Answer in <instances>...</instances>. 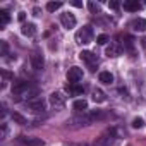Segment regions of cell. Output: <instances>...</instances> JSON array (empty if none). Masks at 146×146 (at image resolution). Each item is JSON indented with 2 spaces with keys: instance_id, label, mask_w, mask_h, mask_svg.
Wrapping results in <instances>:
<instances>
[{
  "instance_id": "obj_3",
  "label": "cell",
  "mask_w": 146,
  "mask_h": 146,
  "mask_svg": "<svg viewBox=\"0 0 146 146\" xmlns=\"http://www.w3.org/2000/svg\"><path fill=\"white\" fill-rule=\"evenodd\" d=\"M65 96H64V93H60V91H53L52 95H50V98H48V102H50V107L52 108H55V110H60V108H64L65 107Z\"/></svg>"
},
{
  "instance_id": "obj_12",
  "label": "cell",
  "mask_w": 146,
  "mask_h": 146,
  "mask_svg": "<svg viewBox=\"0 0 146 146\" xmlns=\"http://www.w3.org/2000/svg\"><path fill=\"white\" fill-rule=\"evenodd\" d=\"M19 143L26 146H43V139H35V137H26V136H19Z\"/></svg>"
},
{
  "instance_id": "obj_20",
  "label": "cell",
  "mask_w": 146,
  "mask_h": 146,
  "mask_svg": "<svg viewBox=\"0 0 146 146\" xmlns=\"http://www.w3.org/2000/svg\"><path fill=\"white\" fill-rule=\"evenodd\" d=\"M62 7V2H48L46 4V11L48 12H55V11H58Z\"/></svg>"
},
{
  "instance_id": "obj_18",
  "label": "cell",
  "mask_w": 146,
  "mask_h": 146,
  "mask_svg": "<svg viewBox=\"0 0 146 146\" xmlns=\"http://www.w3.org/2000/svg\"><path fill=\"white\" fill-rule=\"evenodd\" d=\"M9 21H11V16H9V12L2 9V11H0V28L4 29V28L9 24Z\"/></svg>"
},
{
  "instance_id": "obj_30",
  "label": "cell",
  "mask_w": 146,
  "mask_h": 146,
  "mask_svg": "<svg viewBox=\"0 0 146 146\" xmlns=\"http://www.w3.org/2000/svg\"><path fill=\"white\" fill-rule=\"evenodd\" d=\"M72 5H74V7H83V4H81V2H72Z\"/></svg>"
},
{
  "instance_id": "obj_1",
  "label": "cell",
  "mask_w": 146,
  "mask_h": 146,
  "mask_svg": "<svg viewBox=\"0 0 146 146\" xmlns=\"http://www.w3.org/2000/svg\"><path fill=\"white\" fill-rule=\"evenodd\" d=\"M93 28L90 26V24H86V26H83L78 33H76V41L79 43V45H88V43H91L93 41Z\"/></svg>"
},
{
  "instance_id": "obj_17",
  "label": "cell",
  "mask_w": 146,
  "mask_h": 146,
  "mask_svg": "<svg viewBox=\"0 0 146 146\" xmlns=\"http://www.w3.org/2000/svg\"><path fill=\"white\" fill-rule=\"evenodd\" d=\"M72 108L78 110V112H84V110L88 108V102H86L84 98H79V100H76L74 103H72Z\"/></svg>"
},
{
  "instance_id": "obj_22",
  "label": "cell",
  "mask_w": 146,
  "mask_h": 146,
  "mask_svg": "<svg viewBox=\"0 0 146 146\" xmlns=\"http://www.w3.org/2000/svg\"><path fill=\"white\" fill-rule=\"evenodd\" d=\"M2 78H4V88H5V86H7V83H9V81H11V79H12L14 76L11 74V72H9V70H5V69H2Z\"/></svg>"
},
{
  "instance_id": "obj_5",
  "label": "cell",
  "mask_w": 146,
  "mask_h": 146,
  "mask_svg": "<svg viewBox=\"0 0 146 146\" xmlns=\"http://www.w3.org/2000/svg\"><path fill=\"white\" fill-rule=\"evenodd\" d=\"M83 76H84V72H83L81 67H70V69L67 70V79H69L70 83H79V81L83 79Z\"/></svg>"
},
{
  "instance_id": "obj_31",
  "label": "cell",
  "mask_w": 146,
  "mask_h": 146,
  "mask_svg": "<svg viewBox=\"0 0 146 146\" xmlns=\"http://www.w3.org/2000/svg\"><path fill=\"white\" fill-rule=\"evenodd\" d=\"M141 41H143V46H144V48H146V38H143V40H141Z\"/></svg>"
},
{
  "instance_id": "obj_13",
  "label": "cell",
  "mask_w": 146,
  "mask_h": 146,
  "mask_svg": "<svg viewBox=\"0 0 146 146\" xmlns=\"http://www.w3.org/2000/svg\"><path fill=\"white\" fill-rule=\"evenodd\" d=\"M134 31H146V19H141V17H137V19H134V21H131V24H129Z\"/></svg>"
},
{
  "instance_id": "obj_10",
  "label": "cell",
  "mask_w": 146,
  "mask_h": 146,
  "mask_svg": "<svg viewBox=\"0 0 146 146\" xmlns=\"http://www.w3.org/2000/svg\"><path fill=\"white\" fill-rule=\"evenodd\" d=\"M112 143H113V131H107L103 136L98 137V141H96L95 146H110Z\"/></svg>"
},
{
  "instance_id": "obj_14",
  "label": "cell",
  "mask_w": 146,
  "mask_h": 146,
  "mask_svg": "<svg viewBox=\"0 0 146 146\" xmlns=\"http://www.w3.org/2000/svg\"><path fill=\"white\" fill-rule=\"evenodd\" d=\"M98 79L103 84H112L113 83V74H112V72H108V70H102L100 74H98Z\"/></svg>"
},
{
  "instance_id": "obj_7",
  "label": "cell",
  "mask_w": 146,
  "mask_h": 146,
  "mask_svg": "<svg viewBox=\"0 0 146 146\" xmlns=\"http://www.w3.org/2000/svg\"><path fill=\"white\" fill-rule=\"evenodd\" d=\"M29 58H31V65H33V69H36V70H41V69H43V65H45V58H43L41 53L33 52Z\"/></svg>"
},
{
  "instance_id": "obj_23",
  "label": "cell",
  "mask_w": 146,
  "mask_h": 146,
  "mask_svg": "<svg viewBox=\"0 0 146 146\" xmlns=\"http://www.w3.org/2000/svg\"><path fill=\"white\" fill-rule=\"evenodd\" d=\"M108 41H110L108 35H98V36H96V43H98V45H107Z\"/></svg>"
},
{
  "instance_id": "obj_26",
  "label": "cell",
  "mask_w": 146,
  "mask_h": 146,
  "mask_svg": "<svg viewBox=\"0 0 146 146\" xmlns=\"http://www.w3.org/2000/svg\"><path fill=\"white\" fill-rule=\"evenodd\" d=\"M108 7L113 9V11H117V9H120V4L119 2H108Z\"/></svg>"
},
{
  "instance_id": "obj_9",
  "label": "cell",
  "mask_w": 146,
  "mask_h": 146,
  "mask_svg": "<svg viewBox=\"0 0 146 146\" xmlns=\"http://www.w3.org/2000/svg\"><path fill=\"white\" fill-rule=\"evenodd\" d=\"M26 107H28L31 112H43V110H45V102H43L41 98H35V100L28 102Z\"/></svg>"
},
{
  "instance_id": "obj_6",
  "label": "cell",
  "mask_w": 146,
  "mask_h": 146,
  "mask_svg": "<svg viewBox=\"0 0 146 146\" xmlns=\"http://www.w3.org/2000/svg\"><path fill=\"white\" fill-rule=\"evenodd\" d=\"M76 17H74V14H70V12H65V14H62L60 16V24L65 28V29H72V28H76Z\"/></svg>"
},
{
  "instance_id": "obj_24",
  "label": "cell",
  "mask_w": 146,
  "mask_h": 146,
  "mask_svg": "<svg viewBox=\"0 0 146 146\" xmlns=\"http://www.w3.org/2000/svg\"><path fill=\"white\" fill-rule=\"evenodd\" d=\"M12 120H16V122H19L21 125H24V124H28V120H26V119H24L23 115H19L17 112H14V113H12Z\"/></svg>"
},
{
  "instance_id": "obj_8",
  "label": "cell",
  "mask_w": 146,
  "mask_h": 146,
  "mask_svg": "<svg viewBox=\"0 0 146 146\" xmlns=\"http://www.w3.org/2000/svg\"><path fill=\"white\" fill-rule=\"evenodd\" d=\"M65 91L69 93V96H79V95H83L84 88H83L79 83H69V84L65 86Z\"/></svg>"
},
{
  "instance_id": "obj_21",
  "label": "cell",
  "mask_w": 146,
  "mask_h": 146,
  "mask_svg": "<svg viewBox=\"0 0 146 146\" xmlns=\"http://www.w3.org/2000/svg\"><path fill=\"white\" fill-rule=\"evenodd\" d=\"M88 9H90L93 14H100V11H102L100 4H96V2H90V4H88Z\"/></svg>"
},
{
  "instance_id": "obj_15",
  "label": "cell",
  "mask_w": 146,
  "mask_h": 146,
  "mask_svg": "<svg viewBox=\"0 0 146 146\" xmlns=\"http://www.w3.org/2000/svg\"><path fill=\"white\" fill-rule=\"evenodd\" d=\"M21 31H23L24 36H35V33H36V26H35L33 23H24L23 28H21Z\"/></svg>"
},
{
  "instance_id": "obj_28",
  "label": "cell",
  "mask_w": 146,
  "mask_h": 146,
  "mask_svg": "<svg viewBox=\"0 0 146 146\" xmlns=\"http://www.w3.org/2000/svg\"><path fill=\"white\" fill-rule=\"evenodd\" d=\"M2 137H7V124H2Z\"/></svg>"
},
{
  "instance_id": "obj_4",
  "label": "cell",
  "mask_w": 146,
  "mask_h": 146,
  "mask_svg": "<svg viewBox=\"0 0 146 146\" xmlns=\"http://www.w3.org/2000/svg\"><path fill=\"white\" fill-rule=\"evenodd\" d=\"M122 52H124L122 45H120L119 41H112V43L107 46V50H105V55H107V57H112V58H115V57L122 55Z\"/></svg>"
},
{
  "instance_id": "obj_27",
  "label": "cell",
  "mask_w": 146,
  "mask_h": 146,
  "mask_svg": "<svg viewBox=\"0 0 146 146\" xmlns=\"http://www.w3.org/2000/svg\"><path fill=\"white\" fill-rule=\"evenodd\" d=\"M9 53V46H7V41H2V55H7Z\"/></svg>"
},
{
  "instance_id": "obj_25",
  "label": "cell",
  "mask_w": 146,
  "mask_h": 146,
  "mask_svg": "<svg viewBox=\"0 0 146 146\" xmlns=\"http://www.w3.org/2000/svg\"><path fill=\"white\" fill-rule=\"evenodd\" d=\"M144 125V120L141 119V117H136V119H132V127H136V129H141Z\"/></svg>"
},
{
  "instance_id": "obj_2",
  "label": "cell",
  "mask_w": 146,
  "mask_h": 146,
  "mask_svg": "<svg viewBox=\"0 0 146 146\" xmlns=\"http://www.w3.org/2000/svg\"><path fill=\"white\" fill-rule=\"evenodd\" d=\"M79 57H81V60H84L86 62V65H88V69L90 70H96V67L100 65V58L93 53V52H88V50H83L81 53H79Z\"/></svg>"
},
{
  "instance_id": "obj_11",
  "label": "cell",
  "mask_w": 146,
  "mask_h": 146,
  "mask_svg": "<svg viewBox=\"0 0 146 146\" xmlns=\"http://www.w3.org/2000/svg\"><path fill=\"white\" fill-rule=\"evenodd\" d=\"M122 7H124V11H127V12H137L143 5L137 2V0H127V2L122 4Z\"/></svg>"
},
{
  "instance_id": "obj_29",
  "label": "cell",
  "mask_w": 146,
  "mask_h": 146,
  "mask_svg": "<svg viewBox=\"0 0 146 146\" xmlns=\"http://www.w3.org/2000/svg\"><path fill=\"white\" fill-rule=\"evenodd\" d=\"M17 17H19V21H21V23H24V19H26V12H19V16H17Z\"/></svg>"
},
{
  "instance_id": "obj_19",
  "label": "cell",
  "mask_w": 146,
  "mask_h": 146,
  "mask_svg": "<svg viewBox=\"0 0 146 146\" xmlns=\"http://www.w3.org/2000/svg\"><path fill=\"white\" fill-rule=\"evenodd\" d=\"M124 40H125V41H124V43H120V45H122V48L131 52V50L134 48V40H132L129 35H124Z\"/></svg>"
},
{
  "instance_id": "obj_16",
  "label": "cell",
  "mask_w": 146,
  "mask_h": 146,
  "mask_svg": "<svg viewBox=\"0 0 146 146\" xmlns=\"http://www.w3.org/2000/svg\"><path fill=\"white\" fill-rule=\"evenodd\" d=\"M91 98H93V102H96V103H103L105 100H107V95L102 91V90H93V93H91Z\"/></svg>"
}]
</instances>
